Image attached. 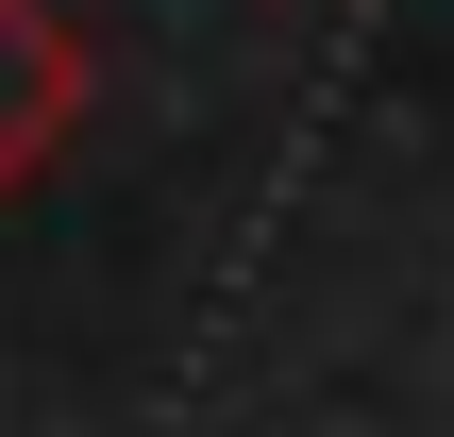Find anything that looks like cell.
<instances>
[{
    "label": "cell",
    "mask_w": 454,
    "mask_h": 437,
    "mask_svg": "<svg viewBox=\"0 0 454 437\" xmlns=\"http://www.w3.org/2000/svg\"><path fill=\"white\" fill-rule=\"evenodd\" d=\"M84 135V34L51 0H0V185H34Z\"/></svg>",
    "instance_id": "obj_1"
}]
</instances>
